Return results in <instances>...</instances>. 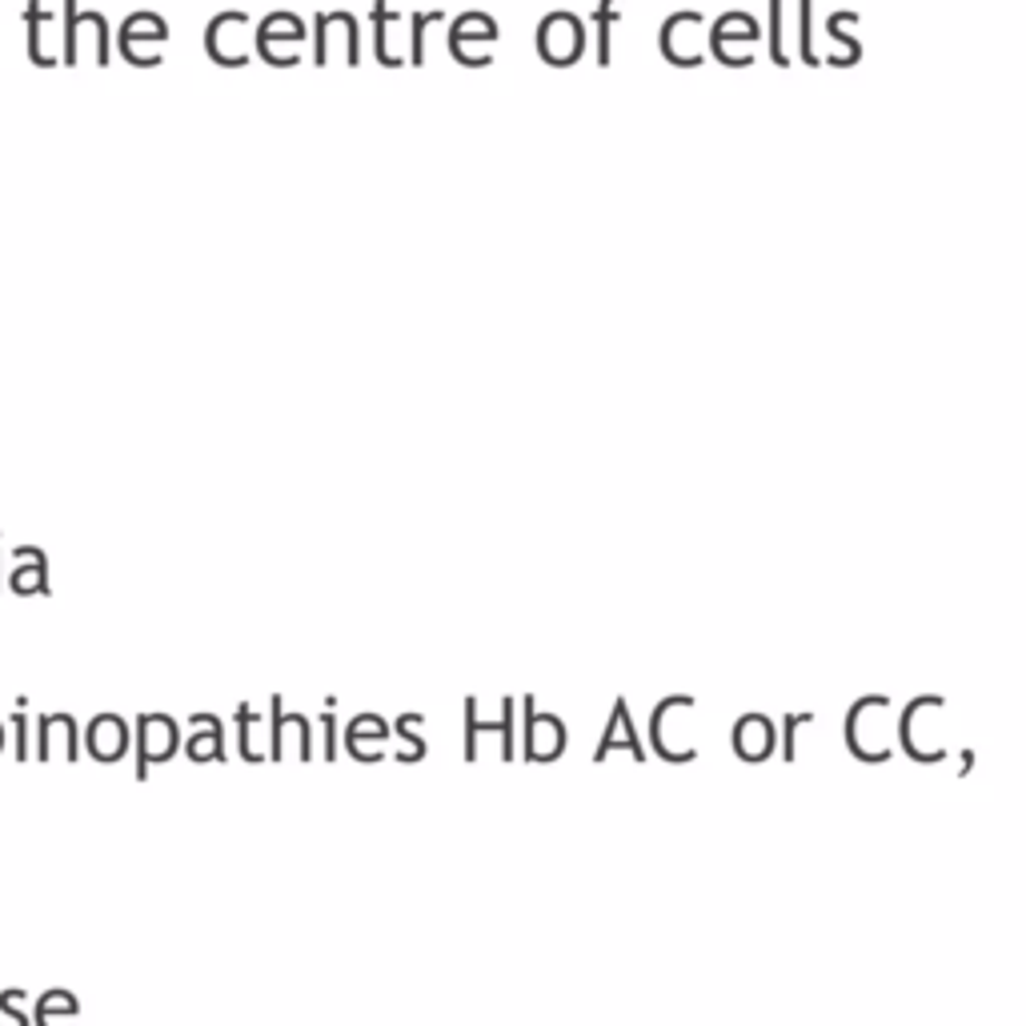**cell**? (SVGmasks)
<instances>
[{"label":"cell","instance_id":"cell-1","mask_svg":"<svg viewBox=\"0 0 1026 1026\" xmlns=\"http://www.w3.org/2000/svg\"><path fill=\"white\" fill-rule=\"evenodd\" d=\"M109 25L100 12H77V0H65V65H80L89 57L97 65H109Z\"/></svg>","mask_w":1026,"mask_h":1026},{"label":"cell","instance_id":"cell-2","mask_svg":"<svg viewBox=\"0 0 1026 1026\" xmlns=\"http://www.w3.org/2000/svg\"><path fill=\"white\" fill-rule=\"evenodd\" d=\"M313 40H317L313 65H330L333 52H338L341 65H358L361 60V32L358 20L349 12H325V17L313 20Z\"/></svg>","mask_w":1026,"mask_h":1026},{"label":"cell","instance_id":"cell-3","mask_svg":"<svg viewBox=\"0 0 1026 1026\" xmlns=\"http://www.w3.org/2000/svg\"><path fill=\"white\" fill-rule=\"evenodd\" d=\"M498 45V25L486 17V12H466V17L453 20V32H449V52L469 65V69H481L489 65V49Z\"/></svg>","mask_w":1026,"mask_h":1026},{"label":"cell","instance_id":"cell-4","mask_svg":"<svg viewBox=\"0 0 1026 1026\" xmlns=\"http://www.w3.org/2000/svg\"><path fill=\"white\" fill-rule=\"evenodd\" d=\"M305 45V25H301L293 12H273V17L261 20L257 29V52L270 65H281V69H290V65H297V49Z\"/></svg>","mask_w":1026,"mask_h":1026},{"label":"cell","instance_id":"cell-5","mask_svg":"<svg viewBox=\"0 0 1026 1026\" xmlns=\"http://www.w3.org/2000/svg\"><path fill=\"white\" fill-rule=\"evenodd\" d=\"M165 40H169V25L157 12H137V17H129L120 25V52L133 65H157Z\"/></svg>","mask_w":1026,"mask_h":1026},{"label":"cell","instance_id":"cell-6","mask_svg":"<svg viewBox=\"0 0 1026 1026\" xmlns=\"http://www.w3.org/2000/svg\"><path fill=\"white\" fill-rule=\"evenodd\" d=\"M245 37H250V17L245 12H221L209 25V32H205V49L225 69H241V65H250Z\"/></svg>","mask_w":1026,"mask_h":1026},{"label":"cell","instance_id":"cell-7","mask_svg":"<svg viewBox=\"0 0 1026 1026\" xmlns=\"http://www.w3.org/2000/svg\"><path fill=\"white\" fill-rule=\"evenodd\" d=\"M177 722L165 714H140L137 717V778L145 782L153 762H169L177 754Z\"/></svg>","mask_w":1026,"mask_h":1026},{"label":"cell","instance_id":"cell-8","mask_svg":"<svg viewBox=\"0 0 1026 1026\" xmlns=\"http://www.w3.org/2000/svg\"><path fill=\"white\" fill-rule=\"evenodd\" d=\"M538 49L549 65H569L582 52V25L574 17H566V12L546 17L538 29Z\"/></svg>","mask_w":1026,"mask_h":1026},{"label":"cell","instance_id":"cell-9","mask_svg":"<svg viewBox=\"0 0 1026 1026\" xmlns=\"http://www.w3.org/2000/svg\"><path fill=\"white\" fill-rule=\"evenodd\" d=\"M25 25H29V52H32V60L37 65H57V37L65 40V29L57 32V25H52V12H45L32 0L29 9H25Z\"/></svg>","mask_w":1026,"mask_h":1026},{"label":"cell","instance_id":"cell-10","mask_svg":"<svg viewBox=\"0 0 1026 1026\" xmlns=\"http://www.w3.org/2000/svg\"><path fill=\"white\" fill-rule=\"evenodd\" d=\"M85 742H89L97 762H120L125 750H129V726L113 714H100L89 726V737H85Z\"/></svg>","mask_w":1026,"mask_h":1026},{"label":"cell","instance_id":"cell-11","mask_svg":"<svg viewBox=\"0 0 1026 1026\" xmlns=\"http://www.w3.org/2000/svg\"><path fill=\"white\" fill-rule=\"evenodd\" d=\"M193 762H225V726L213 714H193V737L185 742Z\"/></svg>","mask_w":1026,"mask_h":1026},{"label":"cell","instance_id":"cell-12","mask_svg":"<svg viewBox=\"0 0 1026 1026\" xmlns=\"http://www.w3.org/2000/svg\"><path fill=\"white\" fill-rule=\"evenodd\" d=\"M37 734H40L37 762H49V758H52V742H57V737H65V758H69V762H77V758H80L77 722H72L69 714H45L37 722Z\"/></svg>","mask_w":1026,"mask_h":1026},{"label":"cell","instance_id":"cell-13","mask_svg":"<svg viewBox=\"0 0 1026 1026\" xmlns=\"http://www.w3.org/2000/svg\"><path fill=\"white\" fill-rule=\"evenodd\" d=\"M373 25H378V57H381V65H401V60H405V52L398 49L401 32H393L401 25V17H393V12H389L385 0H378V4H373Z\"/></svg>","mask_w":1026,"mask_h":1026},{"label":"cell","instance_id":"cell-14","mask_svg":"<svg viewBox=\"0 0 1026 1026\" xmlns=\"http://www.w3.org/2000/svg\"><path fill=\"white\" fill-rule=\"evenodd\" d=\"M365 737H369V742H385V737H389V726L381 722L378 714H361L358 722H353V726L345 730V746H349V750L361 746Z\"/></svg>","mask_w":1026,"mask_h":1026},{"label":"cell","instance_id":"cell-15","mask_svg":"<svg viewBox=\"0 0 1026 1026\" xmlns=\"http://www.w3.org/2000/svg\"><path fill=\"white\" fill-rule=\"evenodd\" d=\"M57 1010H77V998H72L69 990H52V995H45L40 998V1007H37V1026H69V1023H60Z\"/></svg>","mask_w":1026,"mask_h":1026},{"label":"cell","instance_id":"cell-16","mask_svg":"<svg viewBox=\"0 0 1026 1026\" xmlns=\"http://www.w3.org/2000/svg\"><path fill=\"white\" fill-rule=\"evenodd\" d=\"M441 12H418V17L409 20V40H413V49H409V65H426V29L429 25H438Z\"/></svg>","mask_w":1026,"mask_h":1026},{"label":"cell","instance_id":"cell-17","mask_svg":"<svg viewBox=\"0 0 1026 1026\" xmlns=\"http://www.w3.org/2000/svg\"><path fill=\"white\" fill-rule=\"evenodd\" d=\"M253 726H257V710L237 706V742H241V758H245V762H261V754L253 750Z\"/></svg>","mask_w":1026,"mask_h":1026},{"label":"cell","instance_id":"cell-18","mask_svg":"<svg viewBox=\"0 0 1026 1026\" xmlns=\"http://www.w3.org/2000/svg\"><path fill=\"white\" fill-rule=\"evenodd\" d=\"M49 566L45 561H37L32 569H12V589L17 594H32V589H49Z\"/></svg>","mask_w":1026,"mask_h":1026},{"label":"cell","instance_id":"cell-19","mask_svg":"<svg viewBox=\"0 0 1026 1026\" xmlns=\"http://www.w3.org/2000/svg\"><path fill=\"white\" fill-rule=\"evenodd\" d=\"M501 758L514 762V702H501Z\"/></svg>","mask_w":1026,"mask_h":1026},{"label":"cell","instance_id":"cell-20","mask_svg":"<svg viewBox=\"0 0 1026 1026\" xmlns=\"http://www.w3.org/2000/svg\"><path fill=\"white\" fill-rule=\"evenodd\" d=\"M321 734H325V762H338V717H333V710L321 714Z\"/></svg>","mask_w":1026,"mask_h":1026},{"label":"cell","instance_id":"cell-21","mask_svg":"<svg viewBox=\"0 0 1026 1026\" xmlns=\"http://www.w3.org/2000/svg\"><path fill=\"white\" fill-rule=\"evenodd\" d=\"M20 998H25V995H20V990H4V995H0V1010L9 1015V1023H12V1026H29V1018H25V1015H20V1010H17V1003H20Z\"/></svg>","mask_w":1026,"mask_h":1026},{"label":"cell","instance_id":"cell-22","mask_svg":"<svg viewBox=\"0 0 1026 1026\" xmlns=\"http://www.w3.org/2000/svg\"><path fill=\"white\" fill-rule=\"evenodd\" d=\"M12 726H17V758L25 762V758H29V717L12 714Z\"/></svg>","mask_w":1026,"mask_h":1026},{"label":"cell","instance_id":"cell-23","mask_svg":"<svg viewBox=\"0 0 1026 1026\" xmlns=\"http://www.w3.org/2000/svg\"><path fill=\"white\" fill-rule=\"evenodd\" d=\"M0 750H4V730H0Z\"/></svg>","mask_w":1026,"mask_h":1026}]
</instances>
